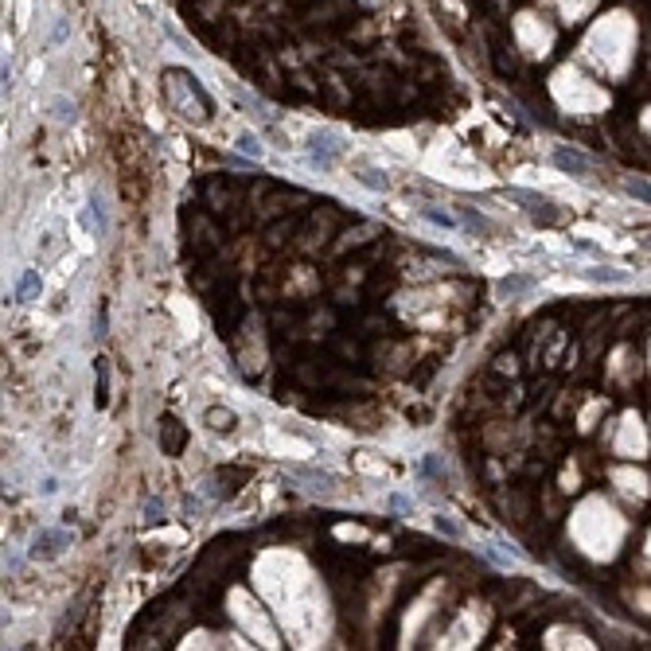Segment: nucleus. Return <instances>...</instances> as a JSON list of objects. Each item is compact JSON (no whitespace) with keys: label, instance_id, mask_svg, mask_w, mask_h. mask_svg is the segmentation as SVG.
<instances>
[{"label":"nucleus","instance_id":"1","mask_svg":"<svg viewBox=\"0 0 651 651\" xmlns=\"http://www.w3.org/2000/svg\"><path fill=\"white\" fill-rule=\"evenodd\" d=\"M507 199L523 203V211L531 218H538V223H558V218H562V211H558V203H554V199L534 195V191H527V188H511V191H507Z\"/></svg>","mask_w":651,"mask_h":651},{"label":"nucleus","instance_id":"2","mask_svg":"<svg viewBox=\"0 0 651 651\" xmlns=\"http://www.w3.org/2000/svg\"><path fill=\"white\" fill-rule=\"evenodd\" d=\"M554 168H562V172H570V176H577V179H585L593 172V160L589 156H581L577 148H554Z\"/></svg>","mask_w":651,"mask_h":651},{"label":"nucleus","instance_id":"3","mask_svg":"<svg viewBox=\"0 0 651 651\" xmlns=\"http://www.w3.org/2000/svg\"><path fill=\"white\" fill-rule=\"evenodd\" d=\"M70 546V534L67 531H40L31 538V558H55L59 550Z\"/></svg>","mask_w":651,"mask_h":651},{"label":"nucleus","instance_id":"4","mask_svg":"<svg viewBox=\"0 0 651 651\" xmlns=\"http://www.w3.org/2000/svg\"><path fill=\"white\" fill-rule=\"evenodd\" d=\"M308 145H312V156H316L320 168H332V160L344 152V145H336V133H312Z\"/></svg>","mask_w":651,"mask_h":651},{"label":"nucleus","instance_id":"5","mask_svg":"<svg viewBox=\"0 0 651 651\" xmlns=\"http://www.w3.org/2000/svg\"><path fill=\"white\" fill-rule=\"evenodd\" d=\"M531 285H534L531 277H519V273H511V277H499V281H495V293H499V296H507V300H511V296L527 293V289H531Z\"/></svg>","mask_w":651,"mask_h":651},{"label":"nucleus","instance_id":"6","mask_svg":"<svg viewBox=\"0 0 651 651\" xmlns=\"http://www.w3.org/2000/svg\"><path fill=\"white\" fill-rule=\"evenodd\" d=\"M417 215H421L425 223H433V227H441V230H456V227H460V218L444 215V211H437V207H421Z\"/></svg>","mask_w":651,"mask_h":651},{"label":"nucleus","instance_id":"7","mask_svg":"<svg viewBox=\"0 0 651 651\" xmlns=\"http://www.w3.org/2000/svg\"><path fill=\"white\" fill-rule=\"evenodd\" d=\"M40 293H43V281L28 269V273L20 277V285H16V296H20V300H31V296H40Z\"/></svg>","mask_w":651,"mask_h":651},{"label":"nucleus","instance_id":"8","mask_svg":"<svg viewBox=\"0 0 651 651\" xmlns=\"http://www.w3.org/2000/svg\"><path fill=\"white\" fill-rule=\"evenodd\" d=\"M456 215H460V223H464V227H472V230H483V234H492V223H488L483 215H476L472 207H464V203H460V207H456Z\"/></svg>","mask_w":651,"mask_h":651},{"label":"nucleus","instance_id":"9","mask_svg":"<svg viewBox=\"0 0 651 651\" xmlns=\"http://www.w3.org/2000/svg\"><path fill=\"white\" fill-rule=\"evenodd\" d=\"M585 277L589 281H609V285H620V281H628V273H620V269H585Z\"/></svg>","mask_w":651,"mask_h":651},{"label":"nucleus","instance_id":"10","mask_svg":"<svg viewBox=\"0 0 651 651\" xmlns=\"http://www.w3.org/2000/svg\"><path fill=\"white\" fill-rule=\"evenodd\" d=\"M624 188H628V195H636V199H643V203H651V184H648V179H628Z\"/></svg>","mask_w":651,"mask_h":651},{"label":"nucleus","instance_id":"11","mask_svg":"<svg viewBox=\"0 0 651 651\" xmlns=\"http://www.w3.org/2000/svg\"><path fill=\"white\" fill-rule=\"evenodd\" d=\"M359 184H367V188H375V191H386V188H390V179H386L383 172H363V176H359Z\"/></svg>","mask_w":651,"mask_h":651},{"label":"nucleus","instance_id":"12","mask_svg":"<svg viewBox=\"0 0 651 651\" xmlns=\"http://www.w3.org/2000/svg\"><path fill=\"white\" fill-rule=\"evenodd\" d=\"M433 531L449 534V538H460V527H456L453 519H444V515H433Z\"/></svg>","mask_w":651,"mask_h":651},{"label":"nucleus","instance_id":"13","mask_svg":"<svg viewBox=\"0 0 651 651\" xmlns=\"http://www.w3.org/2000/svg\"><path fill=\"white\" fill-rule=\"evenodd\" d=\"M238 148H242V152H250V156H262V145H254V137H250V133H242V137H238Z\"/></svg>","mask_w":651,"mask_h":651}]
</instances>
